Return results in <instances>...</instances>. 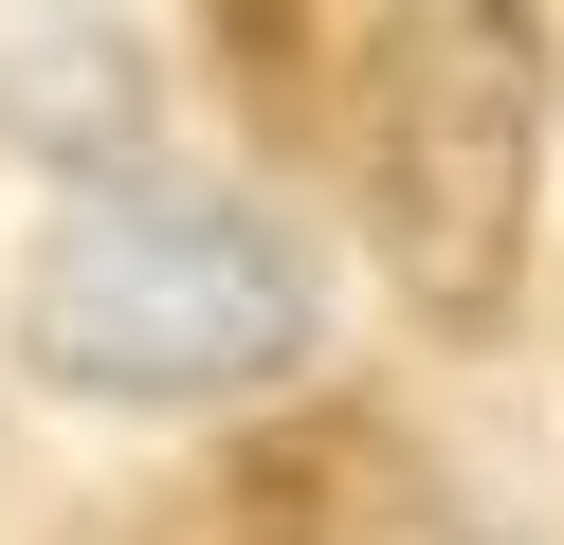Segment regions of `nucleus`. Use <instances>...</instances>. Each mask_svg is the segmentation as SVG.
Listing matches in <instances>:
<instances>
[{
  "label": "nucleus",
  "instance_id": "1",
  "mask_svg": "<svg viewBox=\"0 0 564 545\" xmlns=\"http://www.w3.org/2000/svg\"><path fill=\"white\" fill-rule=\"evenodd\" d=\"M328 346V273L273 200L237 182H147L110 164L37 254H19V363L55 400H110V418H219L273 400Z\"/></svg>",
  "mask_w": 564,
  "mask_h": 545
},
{
  "label": "nucleus",
  "instance_id": "2",
  "mask_svg": "<svg viewBox=\"0 0 564 545\" xmlns=\"http://www.w3.org/2000/svg\"><path fill=\"white\" fill-rule=\"evenodd\" d=\"M546 182V36L528 0H382L365 36V237L437 327H491Z\"/></svg>",
  "mask_w": 564,
  "mask_h": 545
},
{
  "label": "nucleus",
  "instance_id": "3",
  "mask_svg": "<svg viewBox=\"0 0 564 545\" xmlns=\"http://www.w3.org/2000/svg\"><path fill=\"white\" fill-rule=\"evenodd\" d=\"M0 128H37V145H74L91 182L128 164V128H147V73H128V36H19V55H0Z\"/></svg>",
  "mask_w": 564,
  "mask_h": 545
}]
</instances>
